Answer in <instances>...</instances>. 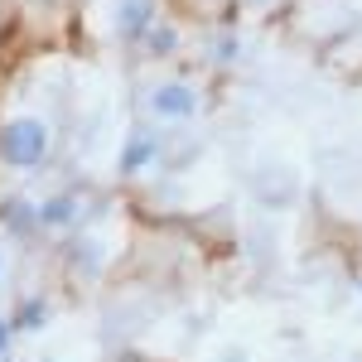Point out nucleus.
Wrapping results in <instances>:
<instances>
[{
	"label": "nucleus",
	"instance_id": "f257e3e1",
	"mask_svg": "<svg viewBox=\"0 0 362 362\" xmlns=\"http://www.w3.org/2000/svg\"><path fill=\"white\" fill-rule=\"evenodd\" d=\"M49 155V126L39 116H15L0 126V160L10 169H39Z\"/></svg>",
	"mask_w": 362,
	"mask_h": 362
},
{
	"label": "nucleus",
	"instance_id": "f03ea898",
	"mask_svg": "<svg viewBox=\"0 0 362 362\" xmlns=\"http://www.w3.org/2000/svg\"><path fill=\"white\" fill-rule=\"evenodd\" d=\"M198 107H203V97L184 78H165V83L150 92V116H160V121H194Z\"/></svg>",
	"mask_w": 362,
	"mask_h": 362
},
{
	"label": "nucleus",
	"instance_id": "7ed1b4c3",
	"mask_svg": "<svg viewBox=\"0 0 362 362\" xmlns=\"http://www.w3.org/2000/svg\"><path fill=\"white\" fill-rule=\"evenodd\" d=\"M160 25V0H116V39L140 44Z\"/></svg>",
	"mask_w": 362,
	"mask_h": 362
},
{
	"label": "nucleus",
	"instance_id": "20e7f679",
	"mask_svg": "<svg viewBox=\"0 0 362 362\" xmlns=\"http://www.w3.org/2000/svg\"><path fill=\"white\" fill-rule=\"evenodd\" d=\"M0 227H5L10 237L29 242L34 232H44V223H39V203H34L29 194H10L5 203H0Z\"/></svg>",
	"mask_w": 362,
	"mask_h": 362
},
{
	"label": "nucleus",
	"instance_id": "39448f33",
	"mask_svg": "<svg viewBox=\"0 0 362 362\" xmlns=\"http://www.w3.org/2000/svg\"><path fill=\"white\" fill-rule=\"evenodd\" d=\"M78 213H83L78 194H49L44 203H39V223H44V232H68V227L78 223Z\"/></svg>",
	"mask_w": 362,
	"mask_h": 362
},
{
	"label": "nucleus",
	"instance_id": "423d86ee",
	"mask_svg": "<svg viewBox=\"0 0 362 362\" xmlns=\"http://www.w3.org/2000/svg\"><path fill=\"white\" fill-rule=\"evenodd\" d=\"M155 155H160V140L150 136V131H136V136L121 145V174H140V169L155 165Z\"/></svg>",
	"mask_w": 362,
	"mask_h": 362
},
{
	"label": "nucleus",
	"instance_id": "0eeeda50",
	"mask_svg": "<svg viewBox=\"0 0 362 362\" xmlns=\"http://www.w3.org/2000/svg\"><path fill=\"white\" fill-rule=\"evenodd\" d=\"M49 319H54V305H49V300H39V295H34V300H25V305L10 314L15 334H39V329H44Z\"/></svg>",
	"mask_w": 362,
	"mask_h": 362
},
{
	"label": "nucleus",
	"instance_id": "6e6552de",
	"mask_svg": "<svg viewBox=\"0 0 362 362\" xmlns=\"http://www.w3.org/2000/svg\"><path fill=\"white\" fill-rule=\"evenodd\" d=\"M179 44H184V39H179V29H174V25H155L150 34H145V39H140V49H145L150 58H169V54H179Z\"/></svg>",
	"mask_w": 362,
	"mask_h": 362
},
{
	"label": "nucleus",
	"instance_id": "1a4fd4ad",
	"mask_svg": "<svg viewBox=\"0 0 362 362\" xmlns=\"http://www.w3.org/2000/svg\"><path fill=\"white\" fill-rule=\"evenodd\" d=\"M237 54H242V39L237 34H213V44H208V58L213 63H232Z\"/></svg>",
	"mask_w": 362,
	"mask_h": 362
},
{
	"label": "nucleus",
	"instance_id": "9d476101",
	"mask_svg": "<svg viewBox=\"0 0 362 362\" xmlns=\"http://www.w3.org/2000/svg\"><path fill=\"white\" fill-rule=\"evenodd\" d=\"M10 338H15V324H10V319H0V358L10 353Z\"/></svg>",
	"mask_w": 362,
	"mask_h": 362
},
{
	"label": "nucleus",
	"instance_id": "9b49d317",
	"mask_svg": "<svg viewBox=\"0 0 362 362\" xmlns=\"http://www.w3.org/2000/svg\"><path fill=\"white\" fill-rule=\"evenodd\" d=\"M242 5H271V0H242Z\"/></svg>",
	"mask_w": 362,
	"mask_h": 362
},
{
	"label": "nucleus",
	"instance_id": "f8f14e48",
	"mask_svg": "<svg viewBox=\"0 0 362 362\" xmlns=\"http://www.w3.org/2000/svg\"><path fill=\"white\" fill-rule=\"evenodd\" d=\"M0 271H5V251H0Z\"/></svg>",
	"mask_w": 362,
	"mask_h": 362
},
{
	"label": "nucleus",
	"instance_id": "ddd939ff",
	"mask_svg": "<svg viewBox=\"0 0 362 362\" xmlns=\"http://www.w3.org/2000/svg\"><path fill=\"white\" fill-rule=\"evenodd\" d=\"M358 290H362V276H358Z\"/></svg>",
	"mask_w": 362,
	"mask_h": 362
}]
</instances>
